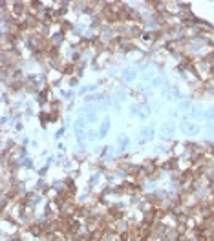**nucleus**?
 <instances>
[{
    "label": "nucleus",
    "mask_w": 214,
    "mask_h": 241,
    "mask_svg": "<svg viewBox=\"0 0 214 241\" xmlns=\"http://www.w3.org/2000/svg\"><path fill=\"white\" fill-rule=\"evenodd\" d=\"M106 132H108V123H104V126H103V130H99V133H101V135H104Z\"/></svg>",
    "instance_id": "nucleus-2"
},
{
    "label": "nucleus",
    "mask_w": 214,
    "mask_h": 241,
    "mask_svg": "<svg viewBox=\"0 0 214 241\" xmlns=\"http://www.w3.org/2000/svg\"><path fill=\"white\" fill-rule=\"evenodd\" d=\"M185 132H188V133H196V132H198V126L188 124V126H185Z\"/></svg>",
    "instance_id": "nucleus-1"
}]
</instances>
